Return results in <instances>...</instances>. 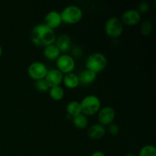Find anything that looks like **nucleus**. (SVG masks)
Returning a JSON list of instances; mask_svg holds the SVG:
<instances>
[{"label": "nucleus", "mask_w": 156, "mask_h": 156, "mask_svg": "<svg viewBox=\"0 0 156 156\" xmlns=\"http://www.w3.org/2000/svg\"><path fill=\"white\" fill-rule=\"evenodd\" d=\"M56 37L54 30L44 23L36 24L30 32V40L32 43L37 46H42L44 47L54 44Z\"/></svg>", "instance_id": "obj_1"}, {"label": "nucleus", "mask_w": 156, "mask_h": 156, "mask_svg": "<svg viewBox=\"0 0 156 156\" xmlns=\"http://www.w3.org/2000/svg\"><path fill=\"white\" fill-rule=\"evenodd\" d=\"M108 65V58L106 55L101 52L91 53L85 60V67L94 73H98L103 71Z\"/></svg>", "instance_id": "obj_2"}, {"label": "nucleus", "mask_w": 156, "mask_h": 156, "mask_svg": "<svg viewBox=\"0 0 156 156\" xmlns=\"http://www.w3.org/2000/svg\"><path fill=\"white\" fill-rule=\"evenodd\" d=\"M79 102L82 113L86 116L96 114L101 108V101L100 98L95 94H88Z\"/></svg>", "instance_id": "obj_3"}, {"label": "nucleus", "mask_w": 156, "mask_h": 156, "mask_svg": "<svg viewBox=\"0 0 156 156\" xmlns=\"http://www.w3.org/2000/svg\"><path fill=\"white\" fill-rule=\"evenodd\" d=\"M62 22L66 24H76L82 19L83 16L82 9L77 5H69L60 12Z\"/></svg>", "instance_id": "obj_4"}, {"label": "nucleus", "mask_w": 156, "mask_h": 156, "mask_svg": "<svg viewBox=\"0 0 156 156\" xmlns=\"http://www.w3.org/2000/svg\"><path fill=\"white\" fill-rule=\"evenodd\" d=\"M105 31L111 37H120L123 31V24L121 19L117 16H111L108 18L105 24Z\"/></svg>", "instance_id": "obj_5"}, {"label": "nucleus", "mask_w": 156, "mask_h": 156, "mask_svg": "<svg viewBox=\"0 0 156 156\" xmlns=\"http://www.w3.org/2000/svg\"><path fill=\"white\" fill-rule=\"evenodd\" d=\"M56 69L63 74L73 72L76 67V60L72 55L68 53H61L56 59Z\"/></svg>", "instance_id": "obj_6"}, {"label": "nucleus", "mask_w": 156, "mask_h": 156, "mask_svg": "<svg viewBox=\"0 0 156 156\" xmlns=\"http://www.w3.org/2000/svg\"><path fill=\"white\" fill-rule=\"evenodd\" d=\"M47 71L48 68L46 64L38 60L31 62L27 67V74L35 81L44 79Z\"/></svg>", "instance_id": "obj_7"}, {"label": "nucleus", "mask_w": 156, "mask_h": 156, "mask_svg": "<svg viewBox=\"0 0 156 156\" xmlns=\"http://www.w3.org/2000/svg\"><path fill=\"white\" fill-rule=\"evenodd\" d=\"M116 117V111L111 106H105L98 111V120L103 126H108L114 123Z\"/></svg>", "instance_id": "obj_8"}, {"label": "nucleus", "mask_w": 156, "mask_h": 156, "mask_svg": "<svg viewBox=\"0 0 156 156\" xmlns=\"http://www.w3.org/2000/svg\"><path fill=\"white\" fill-rule=\"evenodd\" d=\"M120 18L123 24L129 26L136 25L141 20V15L136 9H128L122 13Z\"/></svg>", "instance_id": "obj_9"}, {"label": "nucleus", "mask_w": 156, "mask_h": 156, "mask_svg": "<svg viewBox=\"0 0 156 156\" xmlns=\"http://www.w3.org/2000/svg\"><path fill=\"white\" fill-rule=\"evenodd\" d=\"M63 76V73L59 71L58 69L53 68L50 69H48V71H47L44 79L48 84L49 87L52 88V87L60 85V84L62 82Z\"/></svg>", "instance_id": "obj_10"}, {"label": "nucleus", "mask_w": 156, "mask_h": 156, "mask_svg": "<svg viewBox=\"0 0 156 156\" xmlns=\"http://www.w3.org/2000/svg\"><path fill=\"white\" fill-rule=\"evenodd\" d=\"M62 22L60 12L56 10L49 11L44 16V24L52 29L58 27Z\"/></svg>", "instance_id": "obj_11"}, {"label": "nucleus", "mask_w": 156, "mask_h": 156, "mask_svg": "<svg viewBox=\"0 0 156 156\" xmlns=\"http://www.w3.org/2000/svg\"><path fill=\"white\" fill-rule=\"evenodd\" d=\"M54 44L57 46L61 53H66L72 47V40L69 35L66 34H62L56 37Z\"/></svg>", "instance_id": "obj_12"}, {"label": "nucleus", "mask_w": 156, "mask_h": 156, "mask_svg": "<svg viewBox=\"0 0 156 156\" xmlns=\"http://www.w3.org/2000/svg\"><path fill=\"white\" fill-rule=\"evenodd\" d=\"M106 133V128L101 123L91 125L87 129V135L91 140H100Z\"/></svg>", "instance_id": "obj_13"}, {"label": "nucleus", "mask_w": 156, "mask_h": 156, "mask_svg": "<svg viewBox=\"0 0 156 156\" xmlns=\"http://www.w3.org/2000/svg\"><path fill=\"white\" fill-rule=\"evenodd\" d=\"M78 77H79V84L87 85L91 84L95 81L96 78H97V73L85 69L82 70L79 73V74L78 75Z\"/></svg>", "instance_id": "obj_14"}, {"label": "nucleus", "mask_w": 156, "mask_h": 156, "mask_svg": "<svg viewBox=\"0 0 156 156\" xmlns=\"http://www.w3.org/2000/svg\"><path fill=\"white\" fill-rule=\"evenodd\" d=\"M43 54L44 57L49 60H56L58 56L61 54V52L56 44H52L44 47Z\"/></svg>", "instance_id": "obj_15"}, {"label": "nucleus", "mask_w": 156, "mask_h": 156, "mask_svg": "<svg viewBox=\"0 0 156 156\" xmlns=\"http://www.w3.org/2000/svg\"><path fill=\"white\" fill-rule=\"evenodd\" d=\"M62 82L66 87L69 88H76L79 85V80L78 75L76 73L71 72V73L64 74Z\"/></svg>", "instance_id": "obj_16"}, {"label": "nucleus", "mask_w": 156, "mask_h": 156, "mask_svg": "<svg viewBox=\"0 0 156 156\" xmlns=\"http://www.w3.org/2000/svg\"><path fill=\"white\" fill-rule=\"evenodd\" d=\"M72 120L74 126L78 129H85L88 125V117L82 113L73 116L72 117Z\"/></svg>", "instance_id": "obj_17"}, {"label": "nucleus", "mask_w": 156, "mask_h": 156, "mask_svg": "<svg viewBox=\"0 0 156 156\" xmlns=\"http://www.w3.org/2000/svg\"><path fill=\"white\" fill-rule=\"evenodd\" d=\"M66 112L67 114L71 116L72 117L73 116H76L77 114L82 113V110H81V105L80 102L78 101H71L69 102L66 105Z\"/></svg>", "instance_id": "obj_18"}, {"label": "nucleus", "mask_w": 156, "mask_h": 156, "mask_svg": "<svg viewBox=\"0 0 156 156\" xmlns=\"http://www.w3.org/2000/svg\"><path fill=\"white\" fill-rule=\"evenodd\" d=\"M49 94H50V98L53 100L60 101L63 98L64 95H65V91H64L63 88L62 86L58 85V86L50 88Z\"/></svg>", "instance_id": "obj_19"}, {"label": "nucleus", "mask_w": 156, "mask_h": 156, "mask_svg": "<svg viewBox=\"0 0 156 156\" xmlns=\"http://www.w3.org/2000/svg\"><path fill=\"white\" fill-rule=\"evenodd\" d=\"M138 156H156V148L154 145L147 144L140 149Z\"/></svg>", "instance_id": "obj_20"}, {"label": "nucleus", "mask_w": 156, "mask_h": 156, "mask_svg": "<svg viewBox=\"0 0 156 156\" xmlns=\"http://www.w3.org/2000/svg\"><path fill=\"white\" fill-rule=\"evenodd\" d=\"M153 29V23L151 20L146 19L142 21L140 25V31L143 35H149Z\"/></svg>", "instance_id": "obj_21"}, {"label": "nucleus", "mask_w": 156, "mask_h": 156, "mask_svg": "<svg viewBox=\"0 0 156 156\" xmlns=\"http://www.w3.org/2000/svg\"><path fill=\"white\" fill-rule=\"evenodd\" d=\"M34 86L37 88V90L41 91V92H45V91H49V89H50L48 84L47 83V82H46L44 79L35 81Z\"/></svg>", "instance_id": "obj_22"}, {"label": "nucleus", "mask_w": 156, "mask_h": 156, "mask_svg": "<svg viewBox=\"0 0 156 156\" xmlns=\"http://www.w3.org/2000/svg\"><path fill=\"white\" fill-rule=\"evenodd\" d=\"M136 9L140 12V15H141V14L147 13L149 11V9H150V5H149V3L147 1L143 0V1H140V2L138 3L137 7Z\"/></svg>", "instance_id": "obj_23"}, {"label": "nucleus", "mask_w": 156, "mask_h": 156, "mask_svg": "<svg viewBox=\"0 0 156 156\" xmlns=\"http://www.w3.org/2000/svg\"><path fill=\"white\" fill-rule=\"evenodd\" d=\"M108 131L111 135L117 136L120 132V126L115 123H111L108 125Z\"/></svg>", "instance_id": "obj_24"}, {"label": "nucleus", "mask_w": 156, "mask_h": 156, "mask_svg": "<svg viewBox=\"0 0 156 156\" xmlns=\"http://www.w3.org/2000/svg\"><path fill=\"white\" fill-rule=\"evenodd\" d=\"M83 53V50L79 46H76L72 50V56L73 57H80Z\"/></svg>", "instance_id": "obj_25"}, {"label": "nucleus", "mask_w": 156, "mask_h": 156, "mask_svg": "<svg viewBox=\"0 0 156 156\" xmlns=\"http://www.w3.org/2000/svg\"><path fill=\"white\" fill-rule=\"evenodd\" d=\"M90 156H106V155H105V154L102 151L98 150V151H94V152H92L91 155Z\"/></svg>", "instance_id": "obj_26"}, {"label": "nucleus", "mask_w": 156, "mask_h": 156, "mask_svg": "<svg viewBox=\"0 0 156 156\" xmlns=\"http://www.w3.org/2000/svg\"><path fill=\"white\" fill-rule=\"evenodd\" d=\"M125 156H138L136 153H133V152H129V153H127Z\"/></svg>", "instance_id": "obj_27"}, {"label": "nucleus", "mask_w": 156, "mask_h": 156, "mask_svg": "<svg viewBox=\"0 0 156 156\" xmlns=\"http://www.w3.org/2000/svg\"><path fill=\"white\" fill-rule=\"evenodd\" d=\"M2 47L1 44H0V57L2 56Z\"/></svg>", "instance_id": "obj_28"}]
</instances>
